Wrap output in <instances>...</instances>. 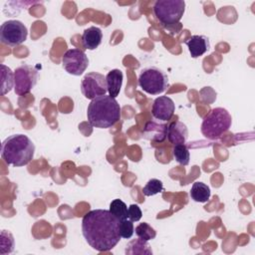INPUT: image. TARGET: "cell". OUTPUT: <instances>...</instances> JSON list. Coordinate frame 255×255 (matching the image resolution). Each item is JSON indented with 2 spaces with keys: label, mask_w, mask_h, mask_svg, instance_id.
Instances as JSON below:
<instances>
[{
  "label": "cell",
  "mask_w": 255,
  "mask_h": 255,
  "mask_svg": "<svg viewBox=\"0 0 255 255\" xmlns=\"http://www.w3.org/2000/svg\"><path fill=\"white\" fill-rule=\"evenodd\" d=\"M120 223L110 210H91L82 219V233L93 249L100 252L110 251L122 238Z\"/></svg>",
  "instance_id": "1"
},
{
  "label": "cell",
  "mask_w": 255,
  "mask_h": 255,
  "mask_svg": "<svg viewBox=\"0 0 255 255\" xmlns=\"http://www.w3.org/2000/svg\"><path fill=\"white\" fill-rule=\"evenodd\" d=\"M87 118L92 127L112 128L121 120V106L116 99L109 95L97 97L88 106Z\"/></svg>",
  "instance_id": "2"
},
{
  "label": "cell",
  "mask_w": 255,
  "mask_h": 255,
  "mask_svg": "<svg viewBox=\"0 0 255 255\" xmlns=\"http://www.w3.org/2000/svg\"><path fill=\"white\" fill-rule=\"evenodd\" d=\"M34 153L35 144L26 134L9 135L1 144V156L8 165L24 166L32 160Z\"/></svg>",
  "instance_id": "3"
},
{
  "label": "cell",
  "mask_w": 255,
  "mask_h": 255,
  "mask_svg": "<svg viewBox=\"0 0 255 255\" xmlns=\"http://www.w3.org/2000/svg\"><path fill=\"white\" fill-rule=\"evenodd\" d=\"M232 118L223 108L212 109L201 124V132L208 139H216L231 128Z\"/></svg>",
  "instance_id": "4"
},
{
  "label": "cell",
  "mask_w": 255,
  "mask_h": 255,
  "mask_svg": "<svg viewBox=\"0 0 255 255\" xmlns=\"http://www.w3.org/2000/svg\"><path fill=\"white\" fill-rule=\"evenodd\" d=\"M138 86L146 94L159 95L169 87L168 77L157 67H147L138 76Z\"/></svg>",
  "instance_id": "5"
},
{
  "label": "cell",
  "mask_w": 255,
  "mask_h": 255,
  "mask_svg": "<svg viewBox=\"0 0 255 255\" xmlns=\"http://www.w3.org/2000/svg\"><path fill=\"white\" fill-rule=\"evenodd\" d=\"M155 18L164 26L178 24L185 10L183 0H157L152 7Z\"/></svg>",
  "instance_id": "6"
},
{
  "label": "cell",
  "mask_w": 255,
  "mask_h": 255,
  "mask_svg": "<svg viewBox=\"0 0 255 255\" xmlns=\"http://www.w3.org/2000/svg\"><path fill=\"white\" fill-rule=\"evenodd\" d=\"M27 27L19 20L5 21L0 27V41L2 44L15 47L26 41Z\"/></svg>",
  "instance_id": "7"
},
{
  "label": "cell",
  "mask_w": 255,
  "mask_h": 255,
  "mask_svg": "<svg viewBox=\"0 0 255 255\" xmlns=\"http://www.w3.org/2000/svg\"><path fill=\"white\" fill-rule=\"evenodd\" d=\"M38 80V71L27 64L19 66L14 72V91L18 96L29 94Z\"/></svg>",
  "instance_id": "8"
},
{
  "label": "cell",
  "mask_w": 255,
  "mask_h": 255,
  "mask_svg": "<svg viewBox=\"0 0 255 255\" xmlns=\"http://www.w3.org/2000/svg\"><path fill=\"white\" fill-rule=\"evenodd\" d=\"M81 91L85 98L93 100L106 95L108 92L106 77L98 72H91L85 75L81 82Z\"/></svg>",
  "instance_id": "9"
},
{
  "label": "cell",
  "mask_w": 255,
  "mask_h": 255,
  "mask_svg": "<svg viewBox=\"0 0 255 255\" xmlns=\"http://www.w3.org/2000/svg\"><path fill=\"white\" fill-rule=\"evenodd\" d=\"M62 64L67 73L73 76H80L88 68L89 59L84 51L72 48L66 51L62 57Z\"/></svg>",
  "instance_id": "10"
},
{
  "label": "cell",
  "mask_w": 255,
  "mask_h": 255,
  "mask_svg": "<svg viewBox=\"0 0 255 255\" xmlns=\"http://www.w3.org/2000/svg\"><path fill=\"white\" fill-rule=\"evenodd\" d=\"M175 105L173 101L166 96H160L153 101L151 114L154 119L159 121H169L174 114Z\"/></svg>",
  "instance_id": "11"
},
{
  "label": "cell",
  "mask_w": 255,
  "mask_h": 255,
  "mask_svg": "<svg viewBox=\"0 0 255 255\" xmlns=\"http://www.w3.org/2000/svg\"><path fill=\"white\" fill-rule=\"evenodd\" d=\"M166 136L170 143L172 144H183L188 137V129L186 126L179 122L175 121L170 123L166 128Z\"/></svg>",
  "instance_id": "12"
},
{
  "label": "cell",
  "mask_w": 255,
  "mask_h": 255,
  "mask_svg": "<svg viewBox=\"0 0 255 255\" xmlns=\"http://www.w3.org/2000/svg\"><path fill=\"white\" fill-rule=\"evenodd\" d=\"M185 44L192 58H198L210 49L209 39L204 35H192Z\"/></svg>",
  "instance_id": "13"
},
{
  "label": "cell",
  "mask_w": 255,
  "mask_h": 255,
  "mask_svg": "<svg viewBox=\"0 0 255 255\" xmlns=\"http://www.w3.org/2000/svg\"><path fill=\"white\" fill-rule=\"evenodd\" d=\"M103 39L102 30L96 26L89 27L86 29L82 35V43L83 47L88 50H95L97 49Z\"/></svg>",
  "instance_id": "14"
},
{
  "label": "cell",
  "mask_w": 255,
  "mask_h": 255,
  "mask_svg": "<svg viewBox=\"0 0 255 255\" xmlns=\"http://www.w3.org/2000/svg\"><path fill=\"white\" fill-rule=\"evenodd\" d=\"M123 78H124V75L120 69L111 70L106 76L109 96H111L114 99H116L120 94V91L123 85Z\"/></svg>",
  "instance_id": "15"
},
{
  "label": "cell",
  "mask_w": 255,
  "mask_h": 255,
  "mask_svg": "<svg viewBox=\"0 0 255 255\" xmlns=\"http://www.w3.org/2000/svg\"><path fill=\"white\" fill-rule=\"evenodd\" d=\"M167 125H158L153 122H149L145 125L143 129V136L150 140L162 141L166 136Z\"/></svg>",
  "instance_id": "16"
},
{
  "label": "cell",
  "mask_w": 255,
  "mask_h": 255,
  "mask_svg": "<svg viewBox=\"0 0 255 255\" xmlns=\"http://www.w3.org/2000/svg\"><path fill=\"white\" fill-rule=\"evenodd\" d=\"M190 197L196 202H207L210 198V188L208 185L201 181H195L190 189Z\"/></svg>",
  "instance_id": "17"
},
{
  "label": "cell",
  "mask_w": 255,
  "mask_h": 255,
  "mask_svg": "<svg viewBox=\"0 0 255 255\" xmlns=\"http://www.w3.org/2000/svg\"><path fill=\"white\" fill-rule=\"evenodd\" d=\"M1 78L2 95H6L14 88V73L9 67L3 64L1 65Z\"/></svg>",
  "instance_id": "18"
},
{
  "label": "cell",
  "mask_w": 255,
  "mask_h": 255,
  "mask_svg": "<svg viewBox=\"0 0 255 255\" xmlns=\"http://www.w3.org/2000/svg\"><path fill=\"white\" fill-rule=\"evenodd\" d=\"M110 212L113 213L120 221L122 220H125V219H128V206L127 204L117 198V199H114L111 204H110V208H109Z\"/></svg>",
  "instance_id": "19"
},
{
  "label": "cell",
  "mask_w": 255,
  "mask_h": 255,
  "mask_svg": "<svg viewBox=\"0 0 255 255\" xmlns=\"http://www.w3.org/2000/svg\"><path fill=\"white\" fill-rule=\"evenodd\" d=\"M172 154L174 159L182 164V165H187L189 163V159H190V154H189V150L187 148V146L183 143V144H175L173 149H172Z\"/></svg>",
  "instance_id": "20"
},
{
  "label": "cell",
  "mask_w": 255,
  "mask_h": 255,
  "mask_svg": "<svg viewBox=\"0 0 255 255\" xmlns=\"http://www.w3.org/2000/svg\"><path fill=\"white\" fill-rule=\"evenodd\" d=\"M135 234L138 238L144 241H148L155 238L156 231L148 223L142 222L135 227Z\"/></svg>",
  "instance_id": "21"
},
{
  "label": "cell",
  "mask_w": 255,
  "mask_h": 255,
  "mask_svg": "<svg viewBox=\"0 0 255 255\" xmlns=\"http://www.w3.org/2000/svg\"><path fill=\"white\" fill-rule=\"evenodd\" d=\"M162 190H163L162 182L157 178H151L143 186L142 193L145 196H152V195H155V194L161 192Z\"/></svg>",
  "instance_id": "22"
},
{
  "label": "cell",
  "mask_w": 255,
  "mask_h": 255,
  "mask_svg": "<svg viewBox=\"0 0 255 255\" xmlns=\"http://www.w3.org/2000/svg\"><path fill=\"white\" fill-rule=\"evenodd\" d=\"M134 232V227L133 223L129 219H125L122 220L120 223V233L122 238L125 239H129Z\"/></svg>",
  "instance_id": "23"
},
{
  "label": "cell",
  "mask_w": 255,
  "mask_h": 255,
  "mask_svg": "<svg viewBox=\"0 0 255 255\" xmlns=\"http://www.w3.org/2000/svg\"><path fill=\"white\" fill-rule=\"evenodd\" d=\"M142 216L141 209L137 204H130L128 207V218L132 222L138 221Z\"/></svg>",
  "instance_id": "24"
}]
</instances>
